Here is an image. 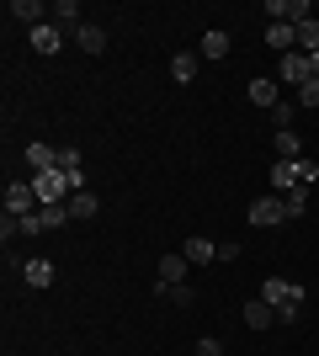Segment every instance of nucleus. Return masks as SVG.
Returning <instances> with one entry per match:
<instances>
[{
    "label": "nucleus",
    "instance_id": "f257e3e1",
    "mask_svg": "<svg viewBox=\"0 0 319 356\" xmlns=\"http://www.w3.org/2000/svg\"><path fill=\"white\" fill-rule=\"evenodd\" d=\"M261 303H272V309H277V325H293V319L304 314L309 293L298 282H288V277H266V282H261Z\"/></svg>",
    "mask_w": 319,
    "mask_h": 356
},
{
    "label": "nucleus",
    "instance_id": "c756f323",
    "mask_svg": "<svg viewBox=\"0 0 319 356\" xmlns=\"http://www.w3.org/2000/svg\"><path fill=\"white\" fill-rule=\"evenodd\" d=\"M218 261H240V239H224V245H218Z\"/></svg>",
    "mask_w": 319,
    "mask_h": 356
},
{
    "label": "nucleus",
    "instance_id": "1a4fd4ad",
    "mask_svg": "<svg viewBox=\"0 0 319 356\" xmlns=\"http://www.w3.org/2000/svg\"><path fill=\"white\" fill-rule=\"evenodd\" d=\"M32 48H38V54H48V59H54V54H59V48H64V32L54 27V22H43V27H32Z\"/></svg>",
    "mask_w": 319,
    "mask_h": 356
},
{
    "label": "nucleus",
    "instance_id": "f3484780",
    "mask_svg": "<svg viewBox=\"0 0 319 356\" xmlns=\"http://www.w3.org/2000/svg\"><path fill=\"white\" fill-rule=\"evenodd\" d=\"M272 144H277V160H293V165L304 160V138L293 134V128H288V134H277V138H272Z\"/></svg>",
    "mask_w": 319,
    "mask_h": 356
},
{
    "label": "nucleus",
    "instance_id": "bb28decb",
    "mask_svg": "<svg viewBox=\"0 0 319 356\" xmlns=\"http://www.w3.org/2000/svg\"><path fill=\"white\" fill-rule=\"evenodd\" d=\"M319 181V165L314 160H298V186H314Z\"/></svg>",
    "mask_w": 319,
    "mask_h": 356
},
{
    "label": "nucleus",
    "instance_id": "a878e982",
    "mask_svg": "<svg viewBox=\"0 0 319 356\" xmlns=\"http://www.w3.org/2000/svg\"><path fill=\"white\" fill-rule=\"evenodd\" d=\"M298 106H319V80H314V74L298 86Z\"/></svg>",
    "mask_w": 319,
    "mask_h": 356
},
{
    "label": "nucleus",
    "instance_id": "9d476101",
    "mask_svg": "<svg viewBox=\"0 0 319 356\" xmlns=\"http://www.w3.org/2000/svg\"><path fill=\"white\" fill-rule=\"evenodd\" d=\"M186 261H192V266H208V261H218V245H213V239L208 234H192V239H186Z\"/></svg>",
    "mask_w": 319,
    "mask_h": 356
},
{
    "label": "nucleus",
    "instance_id": "412c9836",
    "mask_svg": "<svg viewBox=\"0 0 319 356\" xmlns=\"http://www.w3.org/2000/svg\"><path fill=\"white\" fill-rule=\"evenodd\" d=\"M298 54H319V16L309 27H298Z\"/></svg>",
    "mask_w": 319,
    "mask_h": 356
},
{
    "label": "nucleus",
    "instance_id": "9b49d317",
    "mask_svg": "<svg viewBox=\"0 0 319 356\" xmlns=\"http://www.w3.org/2000/svg\"><path fill=\"white\" fill-rule=\"evenodd\" d=\"M160 277H154V282H186V271H192V261H186V255H160Z\"/></svg>",
    "mask_w": 319,
    "mask_h": 356
},
{
    "label": "nucleus",
    "instance_id": "2eb2a0df",
    "mask_svg": "<svg viewBox=\"0 0 319 356\" xmlns=\"http://www.w3.org/2000/svg\"><path fill=\"white\" fill-rule=\"evenodd\" d=\"M245 325H250V330L277 325V309H272V303H261V298H250V303H245Z\"/></svg>",
    "mask_w": 319,
    "mask_h": 356
},
{
    "label": "nucleus",
    "instance_id": "a211bd4d",
    "mask_svg": "<svg viewBox=\"0 0 319 356\" xmlns=\"http://www.w3.org/2000/svg\"><path fill=\"white\" fill-rule=\"evenodd\" d=\"M96 213H101V197L96 192H75L69 197V218H96Z\"/></svg>",
    "mask_w": 319,
    "mask_h": 356
},
{
    "label": "nucleus",
    "instance_id": "ddd939ff",
    "mask_svg": "<svg viewBox=\"0 0 319 356\" xmlns=\"http://www.w3.org/2000/svg\"><path fill=\"white\" fill-rule=\"evenodd\" d=\"M197 54H202V59H229V32H224V27H213V32H202V43H197Z\"/></svg>",
    "mask_w": 319,
    "mask_h": 356
},
{
    "label": "nucleus",
    "instance_id": "5701e85b",
    "mask_svg": "<svg viewBox=\"0 0 319 356\" xmlns=\"http://www.w3.org/2000/svg\"><path fill=\"white\" fill-rule=\"evenodd\" d=\"M288 22H293V27H309V22H314V6H309V0H293V6H288Z\"/></svg>",
    "mask_w": 319,
    "mask_h": 356
},
{
    "label": "nucleus",
    "instance_id": "dca6fc26",
    "mask_svg": "<svg viewBox=\"0 0 319 356\" xmlns=\"http://www.w3.org/2000/svg\"><path fill=\"white\" fill-rule=\"evenodd\" d=\"M293 186H298V165H293V160H277V165H272V192L288 197Z\"/></svg>",
    "mask_w": 319,
    "mask_h": 356
},
{
    "label": "nucleus",
    "instance_id": "cd10ccee",
    "mask_svg": "<svg viewBox=\"0 0 319 356\" xmlns=\"http://www.w3.org/2000/svg\"><path fill=\"white\" fill-rule=\"evenodd\" d=\"M192 356H224V346H218V335H202V341H197V351H192Z\"/></svg>",
    "mask_w": 319,
    "mask_h": 356
},
{
    "label": "nucleus",
    "instance_id": "6ab92c4d",
    "mask_svg": "<svg viewBox=\"0 0 319 356\" xmlns=\"http://www.w3.org/2000/svg\"><path fill=\"white\" fill-rule=\"evenodd\" d=\"M250 102H256V106H266V112H272V106L282 102V96H277V80H250Z\"/></svg>",
    "mask_w": 319,
    "mask_h": 356
},
{
    "label": "nucleus",
    "instance_id": "4468645a",
    "mask_svg": "<svg viewBox=\"0 0 319 356\" xmlns=\"http://www.w3.org/2000/svg\"><path fill=\"white\" fill-rule=\"evenodd\" d=\"M22 277H27V287H54V261H43V255H32L27 266H22Z\"/></svg>",
    "mask_w": 319,
    "mask_h": 356
},
{
    "label": "nucleus",
    "instance_id": "4be33fe9",
    "mask_svg": "<svg viewBox=\"0 0 319 356\" xmlns=\"http://www.w3.org/2000/svg\"><path fill=\"white\" fill-rule=\"evenodd\" d=\"M293 118H298V106H293V102H277V106H272V122H277V134H288V128H293Z\"/></svg>",
    "mask_w": 319,
    "mask_h": 356
},
{
    "label": "nucleus",
    "instance_id": "423d86ee",
    "mask_svg": "<svg viewBox=\"0 0 319 356\" xmlns=\"http://www.w3.org/2000/svg\"><path fill=\"white\" fill-rule=\"evenodd\" d=\"M277 80L304 86V80H309V54H282V59H277Z\"/></svg>",
    "mask_w": 319,
    "mask_h": 356
},
{
    "label": "nucleus",
    "instance_id": "393cba45",
    "mask_svg": "<svg viewBox=\"0 0 319 356\" xmlns=\"http://www.w3.org/2000/svg\"><path fill=\"white\" fill-rule=\"evenodd\" d=\"M59 170H64V176H75V170H85V165H80V149H69V144L59 149Z\"/></svg>",
    "mask_w": 319,
    "mask_h": 356
},
{
    "label": "nucleus",
    "instance_id": "6e6552de",
    "mask_svg": "<svg viewBox=\"0 0 319 356\" xmlns=\"http://www.w3.org/2000/svg\"><path fill=\"white\" fill-rule=\"evenodd\" d=\"M197 70H202V54H176V59H170V80H176V86H192V80H197Z\"/></svg>",
    "mask_w": 319,
    "mask_h": 356
},
{
    "label": "nucleus",
    "instance_id": "20e7f679",
    "mask_svg": "<svg viewBox=\"0 0 319 356\" xmlns=\"http://www.w3.org/2000/svg\"><path fill=\"white\" fill-rule=\"evenodd\" d=\"M6 16H11V22H22V27H43V16H54L43 6V0H11V6H6Z\"/></svg>",
    "mask_w": 319,
    "mask_h": 356
},
{
    "label": "nucleus",
    "instance_id": "f8f14e48",
    "mask_svg": "<svg viewBox=\"0 0 319 356\" xmlns=\"http://www.w3.org/2000/svg\"><path fill=\"white\" fill-rule=\"evenodd\" d=\"M27 165H32V176H43V170H59V149H48V144H27Z\"/></svg>",
    "mask_w": 319,
    "mask_h": 356
},
{
    "label": "nucleus",
    "instance_id": "aec40b11",
    "mask_svg": "<svg viewBox=\"0 0 319 356\" xmlns=\"http://www.w3.org/2000/svg\"><path fill=\"white\" fill-rule=\"evenodd\" d=\"M75 43H80V48H85V54H101V48H106V32H101V27H96V22H85V27H80V32H75Z\"/></svg>",
    "mask_w": 319,
    "mask_h": 356
},
{
    "label": "nucleus",
    "instance_id": "0eeeda50",
    "mask_svg": "<svg viewBox=\"0 0 319 356\" xmlns=\"http://www.w3.org/2000/svg\"><path fill=\"white\" fill-rule=\"evenodd\" d=\"M54 27L69 32V38L85 27V16H80V0H59V6H54Z\"/></svg>",
    "mask_w": 319,
    "mask_h": 356
},
{
    "label": "nucleus",
    "instance_id": "f03ea898",
    "mask_svg": "<svg viewBox=\"0 0 319 356\" xmlns=\"http://www.w3.org/2000/svg\"><path fill=\"white\" fill-rule=\"evenodd\" d=\"M250 223H256V229H282V223H293L288 218V202H282L277 192L256 197V202H250Z\"/></svg>",
    "mask_w": 319,
    "mask_h": 356
},
{
    "label": "nucleus",
    "instance_id": "7ed1b4c3",
    "mask_svg": "<svg viewBox=\"0 0 319 356\" xmlns=\"http://www.w3.org/2000/svg\"><path fill=\"white\" fill-rule=\"evenodd\" d=\"M38 208H43V202L32 192V181H11V186H6V213H11V218H32Z\"/></svg>",
    "mask_w": 319,
    "mask_h": 356
},
{
    "label": "nucleus",
    "instance_id": "c85d7f7f",
    "mask_svg": "<svg viewBox=\"0 0 319 356\" xmlns=\"http://www.w3.org/2000/svg\"><path fill=\"white\" fill-rule=\"evenodd\" d=\"M288 6L293 0H266V16H272V22H288Z\"/></svg>",
    "mask_w": 319,
    "mask_h": 356
},
{
    "label": "nucleus",
    "instance_id": "b1692460",
    "mask_svg": "<svg viewBox=\"0 0 319 356\" xmlns=\"http://www.w3.org/2000/svg\"><path fill=\"white\" fill-rule=\"evenodd\" d=\"M282 202H288V218H298V213L309 208V186H293V192L282 197Z\"/></svg>",
    "mask_w": 319,
    "mask_h": 356
},
{
    "label": "nucleus",
    "instance_id": "7c9ffc66",
    "mask_svg": "<svg viewBox=\"0 0 319 356\" xmlns=\"http://www.w3.org/2000/svg\"><path fill=\"white\" fill-rule=\"evenodd\" d=\"M309 74H314V80H319V54H309Z\"/></svg>",
    "mask_w": 319,
    "mask_h": 356
},
{
    "label": "nucleus",
    "instance_id": "39448f33",
    "mask_svg": "<svg viewBox=\"0 0 319 356\" xmlns=\"http://www.w3.org/2000/svg\"><path fill=\"white\" fill-rule=\"evenodd\" d=\"M266 43H272L277 54H298V27H293V22H266Z\"/></svg>",
    "mask_w": 319,
    "mask_h": 356
}]
</instances>
